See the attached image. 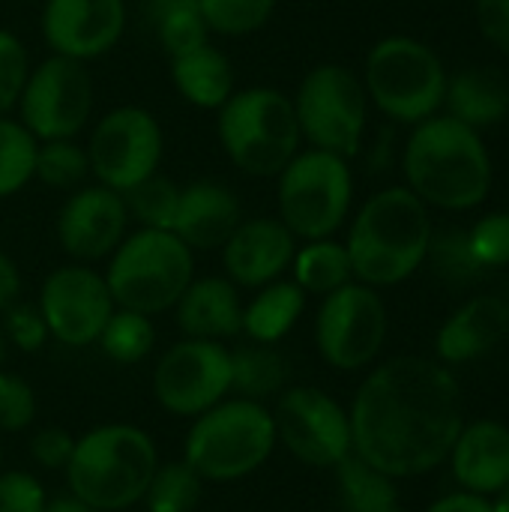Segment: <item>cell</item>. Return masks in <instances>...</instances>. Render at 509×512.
Segmentation results:
<instances>
[{"label": "cell", "instance_id": "8fae6325", "mask_svg": "<svg viewBox=\"0 0 509 512\" xmlns=\"http://www.w3.org/2000/svg\"><path fill=\"white\" fill-rule=\"evenodd\" d=\"M21 123L36 141L75 138L93 111V78L84 60L51 54L30 69L18 96Z\"/></svg>", "mask_w": 509, "mask_h": 512}, {"label": "cell", "instance_id": "4316f807", "mask_svg": "<svg viewBox=\"0 0 509 512\" xmlns=\"http://www.w3.org/2000/svg\"><path fill=\"white\" fill-rule=\"evenodd\" d=\"M336 474L345 512H405L396 480L363 462L354 450L336 465Z\"/></svg>", "mask_w": 509, "mask_h": 512}, {"label": "cell", "instance_id": "603a6c76", "mask_svg": "<svg viewBox=\"0 0 509 512\" xmlns=\"http://www.w3.org/2000/svg\"><path fill=\"white\" fill-rule=\"evenodd\" d=\"M177 324L189 339L222 342L243 333V303L231 279L207 276L192 279V285L177 300Z\"/></svg>", "mask_w": 509, "mask_h": 512}, {"label": "cell", "instance_id": "836d02e7", "mask_svg": "<svg viewBox=\"0 0 509 512\" xmlns=\"http://www.w3.org/2000/svg\"><path fill=\"white\" fill-rule=\"evenodd\" d=\"M144 498L150 512H192L201 501V477L186 462L159 465Z\"/></svg>", "mask_w": 509, "mask_h": 512}, {"label": "cell", "instance_id": "4dcf8cb0", "mask_svg": "<svg viewBox=\"0 0 509 512\" xmlns=\"http://www.w3.org/2000/svg\"><path fill=\"white\" fill-rule=\"evenodd\" d=\"M426 261H429L432 273L450 288H468V285L480 282L486 273V267L477 261V255L471 249L468 228H459V225L432 228Z\"/></svg>", "mask_w": 509, "mask_h": 512}, {"label": "cell", "instance_id": "484cf974", "mask_svg": "<svg viewBox=\"0 0 509 512\" xmlns=\"http://www.w3.org/2000/svg\"><path fill=\"white\" fill-rule=\"evenodd\" d=\"M306 309V291L297 282H270L243 309V333L252 342L276 345L282 342Z\"/></svg>", "mask_w": 509, "mask_h": 512}, {"label": "cell", "instance_id": "ac0fdd59", "mask_svg": "<svg viewBox=\"0 0 509 512\" xmlns=\"http://www.w3.org/2000/svg\"><path fill=\"white\" fill-rule=\"evenodd\" d=\"M129 210L120 192L96 183L84 186L57 213V240L75 261H102L126 237Z\"/></svg>", "mask_w": 509, "mask_h": 512}, {"label": "cell", "instance_id": "d590c367", "mask_svg": "<svg viewBox=\"0 0 509 512\" xmlns=\"http://www.w3.org/2000/svg\"><path fill=\"white\" fill-rule=\"evenodd\" d=\"M156 342V330L150 324L147 315L141 312H129V309H114V315L108 318L99 345L102 351L117 360V363H138L150 354Z\"/></svg>", "mask_w": 509, "mask_h": 512}, {"label": "cell", "instance_id": "bcb514c9", "mask_svg": "<svg viewBox=\"0 0 509 512\" xmlns=\"http://www.w3.org/2000/svg\"><path fill=\"white\" fill-rule=\"evenodd\" d=\"M21 294V276L9 255L0 252V312H6Z\"/></svg>", "mask_w": 509, "mask_h": 512}, {"label": "cell", "instance_id": "d4e9b609", "mask_svg": "<svg viewBox=\"0 0 509 512\" xmlns=\"http://www.w3.org/2000/svg\"><path fill=\"white\" fill-rule=\"evenodd\" d=\"M171 81L186 102L204 111H219L237 90L231 60L210 42L189 54L171 57Z\"/></svg>", "mask_w": 509, "mask_h": 512}, {"label": "cell", "instance_id": "277c9868", "mask_svg": "<svg viewBox=\"0 0 509 512\" xmlns=\"http://www.w3.org/2000/svg\"><path fill=\"white\" fill-rule=\"evenodd\" d=\"M159 468L156 447L135 426H99L75 441L72 459L63 468L69 492L96 512L132 507L144 498Z\"/></svg>", "mask_w": 509, "mask_h": 512}, {"label": "cell", "instance_id": "83f0119b", "mask_svg": "<svg viewBox=\"0 0 509 512\" xmlns=\"http://www.w3.org/2000/svg\"><path fill=\"white\" fill-rule=\"evenodd\" d=\"M288 384V363L273 345L246 342L231 351V390L243 399L261 402L282 393Z\"/></svg>", "mask_w": 509, "mask_h": 512}, {"label": "cell", "instance_id": "1f68e13d", "mask_svg": "<svg viewBox=\"0 0 509 512\" xmlns=\"http://www.w3.org/2000/svg\"><path fill=\"white\" fill-rule=\"evenodd\" d=\"M39 141L21 120L0 117V201L12 198L33 180Z\"/></svg>", "mask_w": 509, "mask_h": 512}, {"label": "cell", "instance_id": "681fc988", "mask_svg": "<svg viewBox=\"0 0 509 512\" xmlns=\"http://www.w3.org/2000/svg\"><path fill=\"white\" fill-rule=\"evenodd\" d=\"M3 357H6V333L0 327V366H3Z\"/></svg>", "mask_w": 509, "mask_h": 512}, {"label": "cell", "instance_id": "8d00e7d4", "mask_svg": "<svg viewBox=\"0 0 509 512\" xmlns=\"http://www.w3.org/2000/svg\"><path fill=\"white\" fill-rule=\"evenodd\" d=\"M198 9L219 36H246L261 30L276 9V0H198Z\"/></svg>", "mask_w": 509, "mask_h": 512}, {"label": "cell", "instance_id": "5b68a950", "mask_svg": "<svg viewBox=\"0 0 509 512\" xmlns=\"http://www.w3.org/2000/svg\"><path fill=\"white\" fill-rule=\"evenodd\" d=\"M216 132L228 159L252 177H279L303 141L294 99L276 87L234 90L219 108Z\"/></svg>", "mask_w": 509, "mask_h": 512}, {"label": "cell", "instance_id": "8992f818", "mask_svg": "<svg viewBox=\"0 0 509 512\" xmlns=\"http://www.w3.org/2000/svg\"><path fill=\"white\" fill-rule=\"evenodd\" d=\"M447 66L432 45L414 36H387L366 54L363 87L375 108L405 126H417L444 108Z\"/></svg>", "mask_w": 509, "mask_h": 512}, {"label": "cell", "instance_id": "3957f363", "mask_svg": "<svg viewBox=\"0 0 509 512\" xmlns=\"http://www.w3.org/2000/svg\"><path fill=\"white\" fill-rule=\"evenodd\" d=\"M432 228L429 207L408 186L375 192L357 210L345 243L354 279L372 288L411 279L426 264Z\"/></svg>", "mask_w": 509, "mask_h": 512}, {"label": "cell", "instance_id": "7bdbcfd3", "mask_svg": "<svg viewBox=\"0 0 509 512\" xmlns=\"http://www.w3.org/2000/svg\"><path fill=\"white\" fill-rule=\"evenodd\" d=\"M72 450H75V438L63 429H42L30 441V456L42 468H51V471L66 468L72 459Z\"/></svg>", "mask_w": 509, "mask_h": 512}, {"label": "cell", "instance_id": "d6986e66", "mask_svg": "<svg viewBox=\"0 0 509 512\" xmlns=\"http://www.w3.org/2000/svg\"><path fill=\"white\" fill-rule=\"evenodd\" d=\"M297 237L282 219H243L222 246V264L237 288H264L276 282L294 261Z\"/></svg>", "mask_w": 509, "mask_h": 512}, {"label": "cell", "instance_id": "ba28073f", "mask_svg": "<svg viewBox=\"0 0 509 512\" xmlns=\"http://www.w3.org/2000/svg\"><path fill=\"white\" fill-rule=\"evenodd\" d=\"M276 447L273 414L252 399L219 402L198 414L186 435L183 462L201 480H240L258 471Z\"/></svg>", "mask_w": 509, "mask_h": 512}, {"label": "cell", "instance_id": "2e32d148", "mask_svg": "<svg viewBox=\"0 0 509 512\" xmlns=\"http://www.w3.org/2000/svg\"><path fill=\"white\" fill-rule=\"evenodd\" d=\"M39 312L48 324V336L69 348H84L99 342L114 315V297L105 276L87 264H66L45 279Z\"/></svg>", "mask_w": 509, "mask_h": 512}, {"label": "cell", "instance_id": "7c38bea8", "mask_svg": "<svg viewBox=\"0 0 509 512\" xmlns=\"http://www.w3.org/2000/svg\"><path fill=\"white\" fill-rule=\"evenodd\" d=\"M387 339V306L372 285L348 282L327 294L318 321L315 342L321 357L342 372H357L369 366Z\"/></svg>", "mask_w": 509, "mask_h": 512}, {"label": "cell", "instance_id": "f6af8a7d", "mask_svg": "<svg viewBox=\"0 0 509 512\" xmlns=\"http://www.w3.org/2000/svg\"><path fill=\"white\" fill-rule=\"evenodd\" d=\"M429 512H495V504L483 495H474V492H453V495H444L438 498Z\"/></svg>", "mask_w": 509, "mask_h": 512}, {"label": "cell", "instance_id": "30bf717a", "mask_svg": "<svg viewBox=\"0 0 509 512\" xmlns=\"http://www.w3.org/2000/svg\"><path fill=\"white\" fill-rule=\"evenodd\" d=\"M294 111L300 123V135L315 147L336 156H357L366 120H369V96L363 78L339 63H321L297 87Z\"/></svg>", "mask_w": 509, "mask_h": 512}, {"label": "cell", "instance_id": "cb8c5ba5", "mask_svg": "<svg viewBox=\"0 0 509 512\" xmlns=\"http://www.w3.org/2000/svg\"><path fill=\"white\" fill-rule=\"evenodd\" d=\"M444 108L459 123L483 132L509 117V81L501 69L471 66L447 78Z\"/></svg>", "mask_w": 509, "mask_h": 512}, {"label": "cell", "instance_id": "4fadbf2b", "mask_svg": "<svg viewBox=\"0 0 509 512\" xmlns=\"http://www.w3.org/2000/svg\"><path fill=\"white\" fill-rule=\"evenodd\" d=\"M162 147V126L150 111L138 105L114 108L96 123L90 135V174H96L102 186L123 195L159 171Z\"/></svg>", "mask_w": 509, "mask_h": 512}, {"label": "cell", "instance_id": "f1b7e54d", "mask_svg": "<svg viewBox=\"0 0 509 512\" xmlns=\"http://www.w3.org/2000/svg\"><path fill=\"white\" fill-rule=\"evenodd\" d=\"M291 267H294V282L306 294H318V297H327L354 279L348 249L345 243H336L333 237L309 240L303 249L294 252Z\"/></svg>", "mask_w": 509, "mask_h": 512}, {"label": "cell", "instance_id": "9c48e42d", "mask_svg": "<svg viewBox=\"0 0 509 512\" xmlns=\"http://www.w3.org/2000/svg\"><path fill=\"white\" fill-rule=\"evenodd\" d=\"M279 219L300 240L333 237L354 201V174L345 156L327 150L297 153L279 174Z\"/></svg>", "mask_w": 509, "mask_h": 512}, {"label": "cell", "instance_id": "ab89813d", "mask_svg": "<svg viewBox=\"0 0 509 512\" xmlns=\"http://www.w3.org/2000/svg\"><path fill=\"white\" fill-rule=\"evenodd\" d=\"M36 414V396L27 381L18 375L0 372V429L3 432H21L33 423Z\"/></svg>", "mask_w": 509, "mask_h": 512}, {"label": "cell", "instance_id": "52a82bcc", "mask_svg": "<svg viewBox=\"0 0 509 512\" xmlns=\"http://www.w3.org/2000/svg\"><path fill=\"white\" fill-rule=\"evenodd\" d=\"M195 279V252L174 234L141 228L111 252V264L105 273L114 306L162 315L177 306L183 291Z\"/></svg>", "mask_w": 509, "mask_h": 512}, {"label": "cell", "instance_id": "9a60e30c", "mask_svg": "<svg viewBox=\"0 0 509 512\" xmlns=\"http://www.w3.org/2000/svg\"><path fill=\"white\" fill-rule=\"evenodd\" d=\"M231 390V351L210 339H186L162 354L153 372L159 405L177 417H198Z\"/></svg>", "mask_w": 509, "mask_h": 512}, {"label": "cell", "instance_id": "e0dca14e", "mask_svg": "<svg viewBox=\"0 0 509 512\" xmlns=\"http://www.w3.org/2000/svg\"><path fill=\"white\" fill-rule=\"evenodd\" d=\"M126 27L123 0H45L42 36L51 54L93 60L108 54Z\"/></svg>", "mask_w": 509, "mask_h": 512}, {"label": "cell", "instance_id": "74e56055", "mask_svg": "<svg viewBox=\"0 0 509 512\" xmlns=\"http://www.w3.org/2000/svg\"><path fill=\"white\" fill-rule=\"evenodd\" d=\"M27 75H30L27 48L21 45L18 36L0 30V117H6V111L18 105Z\"/></svg>", "mask_w": 509, "mask_h": 512}, {"label": "cell", "instance_id": "d6a6232c", "mask_svg": "<svg viewBox=\"0 0 509 512\" xmlns=\"http://www.w3.org/2000/svg\"><path fill=\"white\" fill-rule=\"evenodd\" d=\"M126 210L132 219L141 222V228H156V231H171L174 216H177V201H180V186L162 174H150L129 192H123Z\"/></svg>", "mask_w": 509, "mask_h": 512}, {"label": "cell", "instance_id": "b9f144b4", "mask_svg": "<svg viewBox=\"0 0 509 512\" xmlns=\"http://www.w3.org/2000/svg\"><path fill=\"white\" fill-rule=\"evenodd\" d=\"M45 504V489L30 474H0V512H42Z\"/></svg>", "mask_w": 509, "mask_h": 512}, {"label": "cell", "instance_id": "ee69618b", "mask_svg": "<svg viewBox=\"0 0 509 512\" xmlns=\"http://www.w3.org/2000/svg\"><path fill=\"white\" fill-rule=\"evenodd\" d=\"M474 15H477L480 33L495 48L509 54V0H477Z\"/></svg>", "mask_w": 509, "mask_h": 512}, {"label": "cell", "instance_id": "e575fe53", "mask_svg": "<svg viewBox=\"0 0 509 512\" xmlns=\"http://www.w3.org/2000/svg\"><path fill=\"white\" fill-rule=\"evenodd\" d=\"M87 174H90L87 147L75 144V138L39 141V147H36L33 177H39L45 186H54V189H72V186H78Z\"/></svg>", "mask_w": 509, "mask_h": 512}, {"label": "cell", "instance_id": "ffe728a7", "mask_svg": "<svg viewBox=\"0 0 509 512\" xmlns=\"http://www.w3.org/2000/svg\"><path fill=\"white\" fill-rule=\"evenodd\" d=\"M240 222H243L240 198L222 183L198 180V183L180 189L177 216H174L171 231L192 252H207V249H222Z\"/></svg>", "mask_w": 509, "mask_h": 512}, {"label": "cell", "instance_id": "7a4b0ae2", "mask_svg": "<svg viewBox=\"0 0 509 512\" xmlns=\"http://www.w3.org/2000/svg\"><path fill=\"white\" fill-rule=\"evenodd\" d=\"M402 168L405 186L426 207L450 213L480 207L495 180L483 132L450 114H435L414 126L402 153Z\"/></svg>", "mask_w": 509, "mask_h": 512}, {"label": "cell", "instance_id": "c3c4849f", "mask_svg": "<svg viewBox=\"0 0 509 512\" xmlns=\"http://www.w3.org/2000/svg\"><path fill=\"white\" fill-rule=\"evenodd\" d=\"M492 504H495V512H509V483L501 489V492H498V495H495V501H492Z\"/></svg>", "mask_w": 509, "mask_h": 512}, {"label": "cell", "instance_id": "f35d334b", "mask_svg": "<svg viewBox=\"0 0 509 512\" xmlns=\"http://www.w3.org/2000/svg\"><path fill=\"white\" fill-rule=\"evenodd\" d=\"M471 249L477 261L492 270V267H507L509 264V213L498 210L483 216L471 231Z\"/></svg>", "mask_w": 509, "mask_h": 512}, {"label": "cell", "instance_id": "7dc6e473", "mask_svg": "<svg viewBox=\"0 0 509 512\" xmlns=\"http://www.w3.org/2000/svg\"><path fill=\"white\" fill-rule=\"evenodd\" d=\"M42 512H96V510H93V507H87L84 501H78L75 495H63V498L48 501Z\"/></svg>", "mask_w": 509, "mask_h": 512}, {"label": "cell", "instance_id": "7402d4cb", "mask_svg": "<svg viewBox=\"0 0 509 512\" xmlns=\"http://www.w3.org/2000/svg\"><path fill=\"white\" fill-rule=\"evenodd\" d=\"M509 333V303L504 297L480 294L456 309L438 330L435 351L444 366H462L489 354Z\"/></svg>", "mask_w": 509, "mask_h": 512}, {"label": "cell", "instance_id": "44dd1931", "mask_svg": "<svg viewBox=\"0 0 509 512\" xmlns=\"http://www.w3.org/2000/svg\"><path fill=\"white\" fill-rule=\"evenodd\" d=\"M447 459L465 492L495 498L509 483V429L498 420L462 426Z\"/></svg>", "mask_w": 509, "mask_h": 512}, {"label": "cell", "instance_id": "f546056e", "mask_svg": "<svg viewBox=\"0 0 509 512\" xmlns=\"http://www.w3.org/2000/svg\"><path fill=\"white\" fill-rule=\"evenodd\" d=\"M147 15L168 57L189 54L210 42V27L198 0H147Z\"/></svg>", "mask_w": 509, "mask_h": 512}, {"label": "cell", "instance_id": "f907efd6", "mask_svg": "<svg viewBox=\"0 0 509 512\" xmlns=\"http://www.w3.org/2000/svg\"><path fill=\"white\" fill-rule=\"evenodd\" d=\"M0 465H3V447H0Z\"/></svg>", "mask_w": 509, "mask_h": 512}, {"label": "cell", "instance_id": "816d5d0a", "mask_svg": "<svg viewBox=\"0 0 509 512\" xmlns=\"http://www.w3.org/2000/svg\"><path fill=\"white\" fill-rule=\"evenodd\" d=\"M507 303H509V297H507Z\"/></svg>", "mask_w": 509, "mask_h": 512}, {"label": "cell", "instance_id": "60d3db41", "mask_svg": "<svg viewBox=\"0 0 509 512\" xmlns=\"http://www.w3.org/2000/svg\"><path fill=\"white\" fill-rule=\"evenodd\" d=\"M3 333L9 342H15L21 351H39L48 339V324L39 312V306H9Z\"/></svg>", "mask_w": 509, "mask_h": 512}, {"label": "cell", "instance_id": "5bb4252c", "mask_svg": "<svg viewBox=\"0 0 509 512\" xmlns=\"http://www.w3.org/2000/svg\"><path fill=\"white\" fill-rule=\"evenodd\" d=\"M273 426L276 441L312 468H336L354 450L348 411L315 387L282 390Z\"/></svg>", "mask_w": 509, "mask_h": 512}, {"label": "cell", "instance_id": "6da1fadb", "mask_svg": "<svg viewBox=\"0 0 509 512\" xmlns=\"http://www.w3.org/2000/svg\"><path fill=\"white\" fill-rule=\"evenodd\" d=\"M348 417L354 453L393 480L444 465L465 426L456 375L426 357H393L378 366Z\"/></svg>", "mask_w": 509, "mask_h": 512}]
</instances>
